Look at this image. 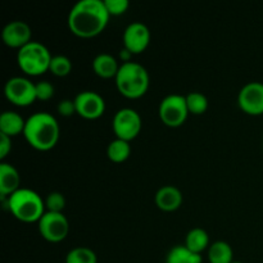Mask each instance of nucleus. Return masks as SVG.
<instances>
[{"label":"nucleus","mask_w":263,"mask_h":263,"mask_svg":"<svg viewBox=\"0 0 263 263\" xmlns=\"http://www.w3.org/2000/svg\"><path fill=\"white\" fill-rule=\"evenodd\" d=\"M10 148H12V140H10V136L0 133V159H3L8 153H9Z\"/></svg>","instance_id":"c85d7f7f"},{"label":"nucleus","mask_w":263,"mask_h":263,"mask_svg":"<svg viewBox=\"0 0 263 263\" xmlns=\"http://www.w3.org/2000/svg\"><path fill=\"white\" fill-rule=\"evenodd\" d=\"M107 153L110 161L117 162V163L126 161L131 153L130 143L126 140H122V139H116V140L109 143Z\"/></svg>","instance_id":"412c9836"},{"label":"nucleus","mask_w":263,"mask_h":263,"mask_svg":"<svg viewBox=\"0 0 263 263\" xmlns=\"http://www.w3.org/2000/svg\"><path fill=\"white\" fill-rule=\"evenodd\" d=\"M72 69V62L69 61L68 57L66 55H54L51 58L50 67H49V71H51V73L55 74V76L63 77L71 72Z\"/></svg>","instance_id":"b1692460"},{"label":"nucleus","mask_w":263,"mask_h":263,"mask_svg":"<svg viewBox=\"0 0 263 263\" xmlns=\"http://www.w3.org/2000/svg\"><path fill=\"white\" fill-rule=\"evenodd\" d=\"M51 58L53 57L50 55L48 48L36 41H30L27 45L21 48L17 54L18 66L31 76H37L48 71Z\"/></svg>","instance_id":"39448f33"},{"label":"nucleus","mask_w":263,"mask_h":263,"mask_svg":"<svg viewBox=\"0 0 263 263\" xmlns=\"http://www.w3.org/2000/svg\"><path fill=\"white\" fill-rule=\"evenodd\" d=\"M112 127L117 139L126 141L133 140L141 130L140 115L131 108H122L113 117Z\"/></svg>","instance_id":"0eeeda50"},{"label":"nucleus","mask_w":263,"mask_h":263,"mask_svg":"<svg viewBox=\"0 0 263 263\" xmlns=\"http://www.w3.org/2000/svg\"><path fill=\"white\" fill-rule=\"evenodd\" d=\"M26 121L18 113L7 110L0 116V133L8 136H15L23 133Z\"/></svg>","instance_id":"f3484780"},{"label":"nucleus","mask_w":263,"mask_h":263,"mask_svg":"<svg viewBox=\"0 0 263 263\" xmlns=\"http://www.w3.org/2000/svg\"><path fill=\"white\" fill-rule=\"evenodd\" d=\"M74 105H76V113L87 120H95L100 117L105 110V102L102 95L89 90L76 95Z\"/></svg>","instance_id":"9b49d317"},{"label":"nucleus","mask_w":263,"mask_h":263,"mask_svg":"<svg viewBox=\"0 0 263 263\" xmlns=\"http://www.w3.org/2000/svg\"><path fill=\"white\" fill-rule=\"evenodd\" d=\"M239 107L248 115H262L263 113V84L249 82L241 87L238 97Z\"/></svg>","instance_id":"9d476101"},{"label":"nucleus","mask_w":263,"mask_h":263,"mask_svg":"<svg viewBox=\"0 0 263 263\" xmlns=\"http://www.w3.org/2000/svg\"><path fill=\"white\" fill-rule=\"evenodd\" d=\"M108 13L110 15H120L123 14L128 9V0H103Z\"/></svg>","instance_id":"a878e982"},{"label":"nucleus","mask_w":263,"mask_h":263,"mask_svg":"<svg viewBox=\"0 0 263 263\" xmlns=\"http://www.w3.org/2000/svg\"><path fill=\"white\" fill-rule=\"evenodd\" d=\"M151 41V31L144 23L133 22L123 32V44L133 54H139L146 49Z\"/></svg>","instance_id":"f8f14e48"},{"label":"nucleus","mask_w":263,"mask_h":263,"mask_svg":"<svg viewBox=\"0 0 263 263\" xmlns=\"http://www.w3.org/2000/svg\"><path fill=\"white\" fill-rule=\"evenodd\" d=\"M166 263H202V256L185 246H176L167 254Z\"/></svg>","instance_id":"6ab92c4d"},{"label":"nucleus","mask_w":263,"mask_h":263,"mask_svg":"<svg viewBox=\"0 0 263 263\" xmlns=\"http://www.w3.org/2000/svg\"><path fill=\"white\" fill-rule=\"evenodd\" d=\"M5 97L10 103L20 107L30 105L37 99L36 85L25 77H12L7 81L4 87Z\"/></svg>","instance_id":"6e6552de"},{"label":"nucleus","mask_w":263,"mask_h":263,"mask_svg":"<svg viewBox=\"0 0 263 263\" xmlns=\"http://www.w3.org/2000/svg\"><path fill=\"white\" fill-rule=\"evenodd\" d=\"M39 231L46 240L51 243L63 240L69 231V223L66 216L61 212L46 211L39 221Z\"/></svg>","instance_id":"1a4fd4ad"},{"label":"nucleus","mask_w":263,"mask_h":263,"mask_svg":"<svg viewBox=\"0 0 263 263\" xmlns=\"http://www.w3.org/2000/svg\"><path fill=\"white\" fill-rule=\"evenodd\" d=\"M64 205H66V199H64L63 194L58 192H53L46 197L45 207L48 208L49 212H61L63 211Z\"/></svg>","instance_id":"393cba45"},{"label":"nucleus","mask_w":263,"mask_h":263,"mask_svg":"<svg viewBox=\"0 0 263 263\" xmlns=\"http://www.w3.org/2000/svg\"><path fill=\"white\" fill-rule=\"evenodd\" d=\"M208 258L211 263H231L233 262V249L226 241H215L208 249Z\"/></svg>","instance_id":"aec40b11"},{"label":"nucleus","mask_w":263,"mask_h":263,"mask_svg":"<svg viewBox=\"0 0 263 263\" xmlns=\"http://www.w3.org/2000/svg\"><path fill=\"white\" fill-rule=\"evenodd\" d=\"M115 79L121 94L131 99L143 97L149 87L148 71L136 62H127L120 66Z\"/></svg>","instance_id":"20e7f679"},{"label":"nucleus","mask_w":263,"mask_h":263,"mask_svg":"<svg viewBox=\"0 0 263 263\" xmlns=\"http://www.w3.org/2000/svg\"><path fill=\"white\" fill-rule=\"evenodd\" d=\"M131 55H133V53H131L130 50H127V49H126V48L122 49V50H121V53H120V57L123 59V63H127V62H131L130 61Z\"/></svg>","instance_id":"c756f323"},{"label":"nucleus","mask_w":263,"mask_h":263,"mask_svg":"<svg viewBox=\"0 0 263 263\" xmlns=\"http://www.w3.org/2000/svg\"><path fill=\"white\" fill-rule=\"evenodd\" d=\"M8 207L15 218L23 222L40 221L45 213V203L40 195L31 189L20 187L8 198Z\"/></svg>","instance_id":"7ed1b4c3"},{"label":"nucleus","mask_w":263,"mask_h":263,"mask_svg":"<svg viewBox=\"0 0 263 263\" xmlns=\"http://www.w3.org/2000/svg\"><path fill=\"white\" fill-rule=\"evenodd\" d=\"M25 138L39 151H49L59 139V125L50 113L37 112L27 118L25 125Z\"/></svg>","instance_id":"f03ea898"},{"label":"nucleus","mask_w":263,"mask_h":263,"mask_svg":"<svg viewBox=\"0 0 263 263\" xmlns=\"http://www.w3.org/2000/svg\"><path fill=\"white\" fill-rule=\"evenodd\" d=\"M58 112L61 113L62 116H72L74 112H76V105H74V100H62L58 104Z\"/></svg>","instance_id":"cd10ccee"},{"label":"nucleus","mask_w":263,"mask_h":263,"mask_svg":"<svg viewBox=\"0 0 263 263\" xmlns=\"http://www.w3.org/2000/svg\"><path fill=\"white\" fill-rule=\"evenodd\" d=\"M187 108L190 113L194 115H202L208 108V99L202 92H190L186 95Z\"/></svg>","instance_id":"5701e85b"},{"label":"nucleus","mask_w":263,"mask_h":263,"mask_svg":"<svg viewBox=\"0 0 263 263\" xmlns=\"http://www.w3.org/2000/svg\"><path fill=\"white\" fill-rule=\"evenodd\" d=\"M21 177L15 167L9 163H0V194L2 198L13 194L20 189Z\"/></svg>","instance_id":"4468645a"},{"label":"nucleus","mask_w":263,"mask_h":263,"mask_svg":"<svg viewBox=\"0 0 263 263\" xmlns=\"http://www.w3.org/2000/svg\"><path fill=\"white\" fill-rule=\"evenodd\" d=\"M35 85L39 100H49L54 95V86L49 81H40Z\"/></svg>","instance_id":"bb28decb"},{"label":"nucleus","mask_w":263,"mask_h":263,"mask_svg":"<svg viewBox=\"0 0 263 263\" xmlns=\"http://www.w3.org/2000/svg\"><path fill=\"white\" fill-rule=\"evenodd\" d=\"M103 0H80L68 14V27L80 37H92L102 32L109 21Z\"/></svg>","instance_id":"f257e3e1"},{"label":"nucleus","mask_w":263,"mask_h":263,"mask_svg":"<svg viewBox=\"0 0 263 263\" xmlns=\"http://www.w3.org/2000/svg\"><path fill=\"white\" fill-rule=\"evenodd\" d=\"M98 258L94 251L86 247H77L68 252L66 263H97Z\"/></svg>","instance_id":"4be33fe9"},{"label":"nucleus","mask_w":263,"mask_h":263,"mask_svg":"<svg viewBox=\"0 0 263 263\" xmlns=\"http://www.w3.org/2000/svg\"><path fill=\"white\" fill-rule=\"evenodd\" d=\"M231 263H243V262H238V261H236V262H234V261H233V262H231Z\"/></svg>","instance_id":"7c9ffc66"},{"label":"nucleus","mask_w":263,"mask_h":263,"mask_svg":"<svg viewBox=\"0 0 263 263\" xmlns=\"http://www.w3.org/2000/svg\"><path fill=\"white\" fill-rule=\"evenodd\" d=\"M208 243H210V236H208L207 231L200 228H195L190 230L187 233L186 239H185V247L198 254H200L207 248Z\"/></svg>","instance_id":"a211bd4d"},{"label":"nucleus","mask_w":263,"mask_h":263,"mask_svg":"<svg viewBox=\"0 0 263 263\" xmlns=\"http://www.w3.org/2000/svg\"><path fill=\"white\" fill-rule=\"evenodd\" d=\"M3 40L10 48H23L31 41V28L23 21H13L3 30Z\"/></svg>","instance_id":"ddd939ff"},{"label":"nucleus","mask_w":263,"mask_h":263,"mask_svg":"<svg viewBox=\"0 0 263 263\" xmlns=\"http://www.w3.org/2000/svg\"><path fill=\"white\" fill-rule=\"evenodd\" d=\"M189 113L186 97L184 95H167L159 104V117H161L162 122L170 127L181 126L186 121Z\"/></svg>","instance_id":"423d86ee"},{"label":"nucleus","mask_w":263,"mask_h":263,"mask_svg":"<svg viewBox=\"0 0 263 263\" xmlns=\"http://www.w3.org/2000/svg\"><path fill=\"white\" fill-rule=\"evenodd\" d=\"M92 68L98 76L103 77V79H110V77H116L120 67H118L115 57L103 53L95 57L92 61Z\"/></svg>","instance_id":"dca6fc26"},{"label":"nucleus","mask_w":263,"mask_h":263,"mask_svg":"<svg viewBox=\"0 0 263 263\" xmlns=\"http://www.w3.org/2000/svg\"><path fill=\"white\" fill-rule=\"evenodd\" d=\"M182 203V194L177 187L166 185L161 187L156 194V204L162 211H175L181 205Z\"/></svg>","instance_id":"2eb2a0df"}]
</instances>
